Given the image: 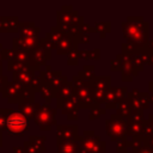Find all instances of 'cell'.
Returning a JSON list of instances; mask_svg holds the SVG:
<instances>
[{
    "label": "cell",
    "mask_w": 153,
    "mask_h": 153,
    "mask_svg": "<svg viewBox=\"0 0 153 153\" xmlns=\"http://www.w3.org/2000/svg\"><path fill=\"white\" fill-rule=\"evenodd\" d=\"M104 111L103 110H100V109H98L97 106L94 108V111L92 112V115H90V118H94V117H97V116H99L100 114H103Z\"/></svg>",
    "instance_id": "cell-15"
},
{
    "label": "cell",
    "mask_w": 153,
    "mask_h": 153,
    "mask_svg": "<svg viewBox=\"0 0 153 153\" xmlns=\"http://www.w3.org/2000/svg\"><path fill=\"white\" fill-rule=\"evenodd\" d=\"M35 120L41 128H44V124L54 122V110L51 111L48 106L41 108L37 112H35Z\"/></svg>",
    "instance_id": "cell-5"
},
{
    "label": "cell",
    "mask_w": 153,
    "mask_h": 153,
    "mask_svg": "<svg viewBox=\"0 0 153 153\" xmlns=\"http://www.w3.org/2000/svg\"><path fill=\"white\" fill-rule=\"evenodd\" d=\"M151 124H152V127H153V116L151 117Z\"/></svg>",
    "instance_id": "cell-17"
},
{
    "label": "cell",
    "mask_w": 153,
    "mask_h": 153,
    "mask_svg": "<svg viewBox=\"0 0 153 153\" xmlns=\"http://www.w3.org/2000/svg\"><path fill=\"white\" fill-rule=\"evenodd\" d=\"M6 123V110H0V128L5 129Z\"/></svg>",
    "instance_id": "cell-14"
},
{
    "label": "cell",
    "mask_w": 153,
    "mask_h": 153,
    "mask_svg": "<svg viewBox=\"0 0 153 153\" xmlns=\"http://www.w3.org/2000/svg\"><path fill=\"white\" fill-rule=\"evenodd\" d=\"M80 75L82 78H92V75H93V66H85V68L80 72Z\"/></svg>",
    "instance_id": "cell-13"
},
{
    "label": "cell",
    "mask_w": 153,
    "mask_h": 153,
    "mask_svg": "<svg viewBox=\"0 0 153 153\" xmlns=\"http://www.w3.org/2000/svg\"><path fill=\"white\" fill-rule=\"evenodd\" d=\"M59 108H61L66 114L68 115H76V111H78V106H76V103L73 102L72 99L69 98H66V99H62V105H59Z\"/></svg>",
    "instance_id": "cell-9"
},
{
    "label": "cell",
    "mask_w": 153,
    "mask_h": 153,
    "mask_svg": "<svg viewBox=\"0 0 153 153\" xmlns=\"http://www.w3.org/2000/svg\"><path fill=\"white\" fill-rule=\"evenodd\" d=\"M118 105H120V106H118V112H120L121 116L130 115V106H129L130 104H129V103H123V102H121Z\"/></svg>",
    "instance_id": "cell-12"
},
{
    "label": "cell",
    "mask_w": 153,
    "mask_h": 153,
    "mask_svg": "<svg viewBox=\"0 0 153 153\" xmlns=\"http://www.w3.org/2000/svg\"><path fill=\"white\" fill-rule=\"evenodd\" d=\"M126 130V122L123 121L120 115L111 116L110 120L106 122V131L111 140H120L123 137Z\"/></svg>",
    "instance_id": "cell-3"
},
{
    "label": "cell",
    "mask_w": 153,
    "mask_h": 153,
    "mask_svg": "<svg viewBox=\"0 0 153 153\" xmlns=\"http://www.w3.org/2000/svg\"><path fill=\"white\" fill-rule=\"evenodd\" d=\"M123 32L128 41L135 44H145L147 42L148 24L142 18H128L123 24Z\"/></svg>",
    "instance_id": "cell-1"
},
{
    "label": "cell",
    "mask_w": 153,
    "mask_h": 153,
    "mask_svg": "<svg viewBox=\"0 0 153 153\" xmlns=\"http://www.w3.org/2000/svg\"><path fill=\"white\" fill-rule=\"evenodd\" d=\"M137 153H153V149H152V148H148V146H147V147H145V148L137 151Z\"/></svg>",
    "instance_id": "cell-16"
},
{
    "label": "cell",
    "mask_w": 153,
    "mask_h": 153,
    "mask_svg": "<svg viewBox=\"0 0 153 153\" xmlns=\"http://www.w3.org/2000/svg\"><path fill=\"white\" fill-rule=\"evenodd\" d=\"M13 75H16V79H17V80H19V81H22V82H25V84H27V82L32 79V74H31V71H30L29 68H25L24 71H23V69L16 71Z\"/></svg>",
    "instance_id": "cell-11"
},
{
    "label": "cell",
    "mask_w": 153,
    "mask_h": 153,
    "mask_svg": "<svg viewBox=\"0 0 153 153\" xmlns=\"http://www.w3.org/2000/svg\"><path fill=\"white\" fill-rule=\"evenodd\" d=\"M109 86V79L108 78H100V79H94L93 80V97L99 102L104 98L105 94V90Z\"/></svg>",
    "instance_id": "cell-6"
},
{
    "label": "cell",
    "mask_w": 153,
    "mask_h": 153,
    "mask_svg": "<svg viewBox=\"0 0 153 153\" xmlns=\"http://www.w3.org/2000/svg\"><path fill=\"white\" fill-rule=\"evenodd\" d=\"M7 114L8 115L6 116L5 128L7 129L8 133H11L12 135H20L23 131L27 130L29 121L22 112L14 110H7Z\"/></svg>",
    "instance_id": "cell-2"
},
{
    "label": "cell",
    "mask_w": 153,
    "mask_h": 153,
    "mask_svg": "<svg viewBox=\"0 0 153 153\" xmlns=\"http://www.w3.org/2000/svg\"><path fill=\"white\" fill-rule=\"evenodd\" d=\"M130 96H131V105L133 106H136V108H140V109H143V108L147 106L148 98L145 93H137L136 96H134L131 93Z\"/></svg>",
    "instance_id": "cell-10"
},
{
    "label": "cell",
    "mask_w": 153,
    "mask_h": 153,
    "mask_svg": "<svg viewBox=\"0 0 153 153\" xmlns=\"http://www.w3.org/2000/svg\"><path fill=\"white\" fill-rule=\"evenodd\" d=\"M143 128H145V126L142 124V120L139 121V118L135 117V116L130 120V122H128V133L130 135H139V134H141Z\"/></svg>",
    "instance_id": "cell-7"
},
{
    "label": "cell",
    "mask_w": 153,
    "mask_h": 153,
    "mask_svg": "<svg viewBox=\"0 0 153 153\" xmlns=\"http://www.w3.org/2000/svg\"><path fill=\"white\" fill-rule=\"evenodd\" d=\"M78 143L75 140H68L59 142V153H76Z\"/></svg>",
    "instance_id": "cell-8"
},
{
    "label": "cell",
    "mask_w": 153,
    "mask_h": 153,
    "mask_svg": "<svg viewBox=\"0 0 153 153\" xmlns=\"http://www.w3.org/2000/svg\"><path fill=\"white\" fill-rule=\"evenodd\" d=\"M74 92L76 94V99L79 100V103L84 108H86V106L92 104L90 87H88V85L86 82H84L82 80H80V84L74 81Z\"/></svg>",
    "instance_id": "cell-4"
}]
</instances>
